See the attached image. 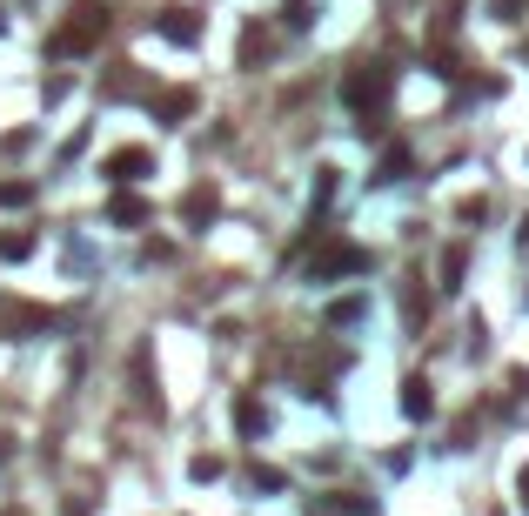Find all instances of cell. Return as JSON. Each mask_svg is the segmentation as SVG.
Returning <instances> with one entry per match:
<instances>
[{"label": "cell", "mask_w": 529, "mask_h": 516, "mask_svg": "<svg viewBox=\"0 0 529 516\" xmlns=\"http://www.w3.org/2000/svg\"><path fill=\"white\" fill-rule=\"evenodd\" d=\"M0 27H7V21H0Z\"/></svg>", "instance_id": "24"}, {"label": "cell", "mask_w": 529, "mask_h": 516, "mask_svg": "<svg viewBox=\"0 0 529 516\" xmlns=\"http://www.w3.org/2000/svg\"><path fill=\"white\" fill-rule=\"evenodd\" d=\"M155 27H161V41H175V47H195V41H201V21L188 14V7H168Z\"/></svg>", "instance_id": "9"}, {"label": "cell", "mask_w": 529, "mask_h": 516, "mask_svg": "<svg viewBox=\"0 0 529 516\" xmlns=\"http://www.w3.org/2000/svg\"><path fill=\"white\" fill-rule=\"evenodd\" d=\"M409 175V148H382V168H375V181H402Z\"/></svg>", "instance_id": "14"}, {"label": "cell", "mask_w": 529, "mask_h": 516, "mask_svg": "<svg viewBox=\"0 0 529 516\" xmlns=\"http://www.w3.org/2000/svg\"><path fill=\"white\" fill-rule=\"evenodd\" d=\"M342 275H369V248L329 235V242L309 255V282H342Z\"/></svg>", "instance_id": "3"}, {"label": "cell", "mask_w": 529, "mask_h": 516, "mask_svg": "<svg viewBox=\"0 0 529 516\" xmlns=\"http://www.w3.org/2000/svg\"><path fill=\"white\" fill-rule=\"evenodd\" d=\"M402 416H409V423H429V416H436V389H429L422 376L402 382Z\"/></svg>", "instance_id": "10"}, {"label": "cell", "mask_w": 529, "mask_h": 516, "mask_svg": "<svg viewBox=\"0 0 529 516\" xmlns=\"http://www.w3.org/2000/svg\"><path fill=\"white\" fill-rule=\"evenodd\" d=\"M34 202V181H0V208H27Z\"/></svg>", "instance_id": "16"}, {"label": "cell", "mask_w": 529, "mask_h": 516, "mask_svg": "<svg viewBox=\"0 0 529 516\" xmlns=\"http://www.w3.org/2000/svg\"><path fill=\"white\" fill-rule=\"evenodd\" d=\"M134 94H148L141 68H134V61H114V68L101 74V101H134Z\"/></svg>", "instance_id": "6"}, {"label": "cell", "mask_w": 529, "mask_h": 516, "mask_svg": "<svg viewBox=\"0 0 529 516\" xmlns=\"http://www.w3.org/2000/svg\"><path fill=\"white\" fill-rule=\"evenodd\" d=\"M335 202V168H322V181H315V215Z\"/></svg>", "instance_id": "21"}, {"label": "cell", "mask_w": 529, "mask_h": 516, "mask_svg": "<svg viewBox=\"0 0 529 516\" xmlns=\"http://www.w3.org/2000/svg\"><path fill=\"white\" fill-rule=\"evenodd\" d=\"M355 315H362V295H342V302H335V309H329V322H335V329H342V322H355Z\"/></svg>", "instance_id": "19"}, {"label": "cell", "mask_w": 529, "mask_h": 516, "mask_svg": "<svg viewBox=\"0 0 529 516\" xmlns=\"http://www.w3.org/2000/svg\"><path fill=\"white\" fill-rule=\"evenodd\" d=\"M523 7H529V0H489V14H496V21H509V27L523 21Z\"/></svg>", "instance_id": "20"}, {"label": "cell", "mask_w": 529, "mask_h": 516, "mask_svg": "<svg viewBox=\"0 0 529 516\" xmlns=\"http://www.w3.org/2000/svg\"><path fill=\"white\" fill-rule=\"evenodd\" d=\"M61 315L47 309V302H0V336L7 342H21V336H47Z\"/></svg>", "instance_id": "4"}, {"label": "cell", "mask_w": 529, "mask_h": 516, "mask_svg": "<svg viewBox=\"0 0 529 516\" xmlns=\"http://www.w3.org/2000/svg\"><path fill=\"white\" fill-rule=\"evenodd\" d=\"M463 269H469V248H442V289H463Z\"/></svg>", "instance_id": "12"}, {"label": "cell", "mask_w": 529, "mask_h": 516, "mask_svg": "<svg viewBox=\"0 0 529 516\" xmlns=\"http://www.w3.org/2000/svg\"><path fill=\"white\" fill-rule=\"evenodd\" d=\"M148 108H155V121H188L195 114V88H148Z\"/></svg>", "instance_id": "7"}, {"label": "cell", "mask_w": 529, "mask_h": 516, "mask_svg": "<svg viewBox=\"0 0 529 516\" xmlns=\"http://www.w3.org/2000/svg\"><path fill=\"white\" fill-rule=\"evenodd\" d=\"M389 88H396V68H389V61H355L349 81H342V101H349L355 114H375L389 101Z\"/></svg>", "instance_id": "2"}, {"label": "cell", "mask_w": 529, "mask_h": 516, "mask_svg": "<svg viewBox=\"0 0 529 516\" xmlns=\"http://www.w3.org/2000/svg\"><path fill=\"white\" fill-rule=\"evenodd\" d=\"M108 27H114L108 0H74V7H67V21L47 34V61H81V54H94Z\"/></svg>", "instance_id": "1"}, {"label": "cell", "mask_w": 529, "mask_h": 516, "mask_svg": "<svg viewBox=\"0 0 529 516\" xmlns=\"http://www.w3.org/2000/svg\"><path fill=\"white\" fill-rule=\"evenodd\" d=\"M262 54H268V34H262V27H248V34H242V68H255Z\"/></svg>", "instance_id": "17"}, {"label": "cell", "mask_w": 529, "mask_h": 516, "mask_svg": "<svg viewBox=\"0 0 529 516\" xmlns=\"http://www.w3.org/2000/svg\"><path fill=\"white\" fill-rule=\"evenodd\" d=\"M221 470H228V463H221V456H195V463H188V476H195V483H215Z\"/></svg>", "instance_id": "18"}, {"label": "cell", "mask_w": 529, "mask_h": 516, "mask_svg": "<svg viewBox=\"0 0 529 516\" xmlns=\"http://www.w3.org/2000/svg\"><path fill=\"white\" fill-rule=\"evenodd\" d=\"M288 27H309V0H288V14H282Z\"/></svg>", "instance_id": "22"}, {"label": "cell", "mask_w": 529, "mask_h": 516, "mask_svg": "<svg viewBox=\"0 0 529 516\" xmlns=\"http://www.w3.org/2000/svg\"><path fill=\"white\" fill-rule=\"evenodd\" d=\"M516 503H523V510H529V463H523V470H516Z\"/></svg>", "instance_id": "23"}, {"label": "cell", "mask_w": 529, "mask_h": 516, "mask_svg": "<svg viewBox=\"0 0 529 516\" xmlns=\"http://www.w3.org/2000/svg\"><path fill=\"white\" fill-rule=\"evenodd\" d=\"M27 255H34V235H27V228L0 235V262H27Z\"/></svg>", "instance_id": "13"}, {"label": "cell", "mask_w": 529, "mask_h": 516, "mask_svg": "<svg viewBox=\"0 0 529 516\" xmlns=\"http://www.w3.org/2000/svg\"><path fill=\"white\" fill-rule=\"evenodd\" d=\"M148 215H155V208L141 202V195H114V202H108V222H114V228H141Z\"/></svg>", "instance_id": "11"}, {"label": "cell", "mask_w": 529, "mask_h": 516, "mask_svg": "<svg viewBox=\"0 0 529 516\" xmlns=\"http://www.w3.org/2000/svg\"><path fill=\"white\" fill-rule=\"evenodd\" d=\"M235 429H242V436L262 429V403H255V396H235Z\"/></svg>", "instance_id": "15"}, {"label": "cell", "mask_w": 529, "mask_h": 516, "mask_svg": "<svg viewBox=\"0 0 529 516\" xmlns=\"http://www.w3.org/2000/svg\"><path fill=\"white\" fill-rule=\"evenodd\" d=\"M148 168H155V155H148V148H114V155L101 161V175H108L114 188H128V181H141Z\"/></svg>", "instance_id": "5"}, {"label": "cell", "mask_w": 529, "mask_h": 516, "mask_svg": "<svg viewBox=\"0 0 529 516\" xmlns=\"http://www.w3.org/2000/svg\"><path fill=\"white\" fill-rule=\"evenodd\" d=\"M215 215H221V195H215V188H208V181H201V188H188V202H181V222H188V228H208Z\"/></svg>", "instance_id": "8"}]
</instances>
